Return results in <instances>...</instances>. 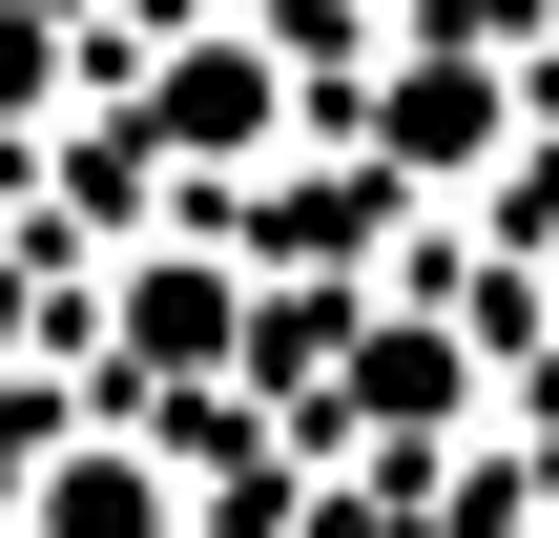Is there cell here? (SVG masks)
Instances as JSON below:
<instances>
[{
  "mask_svg": "<svg viewBox=\"0 0 559 538\" xmlns=\"http://www.w3.org/2000/svg\"><path fill=\"white\" fill-rule=\"evenodd\" d=\"M498 124H519V104H498L477 62H415V83H394V166H477Z\"/></svg>",
  "mask_w": 559,
  "mask_h": 538,
  "instance_id": "cell-1",
  "label": "cell"
},
{
  "mask_svg": "<svg viewBox=\"0 0 559 538\" xmlns=\"http://www.w3.org/2000/svg\"><path fill=\"white\" fill-rule=\"evenodd\" d=\"M436 394H456V332H373V373H353V415H373V435H415Z\"/></svg>",
  "mask_w": 559,
  "mask_h": 538,
  "instance_id": "cell-4",
  "label": "cell"
},
{
  "mask_svg": "<svg viewBox=\"0 0 559 538\" xmlns=\"http://www.w3.org/2000/svg\"><path fill=\"white\" fill-rule=\"evenodd\" d=\"M166 124H187V145H249V62H228V41H207V62H187V83H166Z\"/></svg>",
  "mask_w": 559,
  "mask_h": 538,
  "instance_id": "cell-5",
  "label": "cell"
},
{
  "mask_svg": "<svg viewBox=\"0 0 559 538\" xmlns=\"http://www.w3.org/2000/svg\"><path fill=\"white\" fill-rule=\"evenodd\" d=\"M41 538H166V477L104 435V456H62V477H41Z\"/></svg>",
  "mask_w": 559,
  "mask_h": 538,
  "instance_id": "cell-2",
  "label": "cell"
},
{
  "mask_svg": "<svg viewBox=\"0 0 559 538\" xmlns=\"http://www.w3.org/2000/svg\"><path fill=\"white\" fill-rule=\"evenodd\" d=\"M124 352H228V270H124Z\"/></svg>",
  "mask_w": 559,
  "mask_h": 538,
  "instance_id": "cell-3",
  "label": "cell"
},
{
  "mask_svg": "<svg viewBox=\"0 0 559 538\" xmlns=\"http://www.w3.org/2000/svg\"><path fill=\"white\" fill-rule=\"evenodd\" d=\"M21 83H41V21H0V104H21Z\"/></svg>",
  "mask_w": 559,
  "mask_h": 538,
  "instance_id": "cell-6",
  "label": "cell"
},
{
  "mask_svg": "<svg viewBox=\"0 0 559 538\" xmlns=\"http://www.w3.org/2000/svg\"><path fill=\"white\" fill-rule=\"evenodd\" d=\"M0 352H21V249H0Z\"/></svg>",
  "mask_w": 559,
  "mask_h": 538,
  "instance_id": "cell-7",
  "label": "cell"
}]
</instances>
